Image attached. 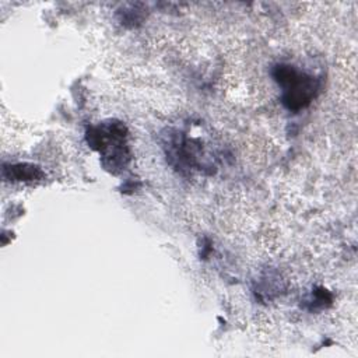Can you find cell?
<instances>
[{"label":"cell","instance_id":"1","mask_svg":"<svg viewBox=\"0 0 358 358\" xmlns=\"http://www.w3.org/2000/svg\"><path fill=\"white\" fill-rule=\"evenodd\" d=\"M274 80L282 87V103L291 110H299L310 103L317 90L313 77L299 73L291 66L278 64L273 70Z\"/></svg>","mask_w":358,"mask_h":358},{"label":"cell","instance_id":"2","mask_svg":"<svg viewBox=\"0 0 358 358\" xmlns=\"http://www.w3.org/2000/svg\"><path fill=\"white\" fill-rule=\"evenodd\" d=\"M4 171H10V178L15 180H32L43 176L42 171L38 166L28 164H18L10 168H4Z\"/></svg>","mask_w":358,"mask_h":358}]
</instances>
